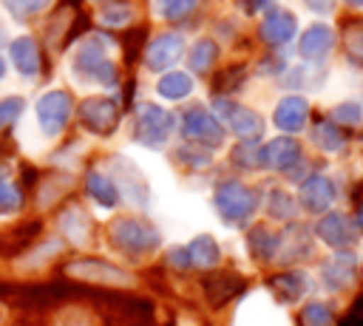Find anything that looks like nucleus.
Returning <instances> with one entry per match:
<instances>
[{"label":"nucleus","mask_w":363,"mask_h":326,"mask_svg":"<svg viewBox=\"0 0 363 326\" xmlns=\"http://www.w3.org/2000/svg\"><path fill=\"white\" fill-rule=\"evenodd\" d=\"M272 286H275V289H278V295H284L286 300H298V298L303 295V289L309 286V281H306L301 272H286V275L275 278V281H272Z\"/></svg>","instance_id":"obj_20"},{"label":"nucleus","mask_w":363,"mask_h":326,"mask_svg":"<svg viewBox=\"0 0 363 326\" xmlns=\"http://www.w3.org/2000/svg\"><path fill=\"white\" fill-rule=\"evenodd\" d=\"M332 116H335V122H343V125H360L363 122V108L357 102H340V105H335Z\"/></svg>","instance_id":"obj_25"},{"label":"nucleus","mask_w":363,"mask_h":326,"mask_svg":"<svg viewBox=\"0 0 363 326\" xmlns=\"http://www.w3.org/2000/svg\"><path fill=\"white\" fill-rule=\"evenodd\" d=\"M88 190H91V196H94L102 207H116V201H119V190H116L113 179H108V176H102V173H91V176H88Z\"/></svg>","instance_id":"obj_17"},{"label":"nucleus","mask_w":363,"mask_h":326,"mask_svg":"<svg viewBox=\"0 0 363 326\" xmlns=\"http://www.w3.org/2000/svg\"><path fill=\"white\" fill-rule=\"evenodd\" d=\"M301 162V145L292 136H278L264 147V167L292 170Z\"/></svg>","instance_id":"obj_8"},{"label":"nucleus","mask_w":363,"mask_h":326,"mask_svg":"<svg viewBox=\"0 0 363 326\" xmlns=\"http://www.w3.org/2000/svg\"><path fill=\"white\" fill-rule=\"evenodd\" d=\"M216 57V45L213 43H207V40H201L199 45H196V54H193V68H199V71H204L207 65H210V60Z\"/></svg>","instance_id":"obj_30"},{"label":"nucleus","mask_w":363,"mask_h":326,"mask_svg":"<svg viewBox=\"0 0 363 326\" xmlns=\"http://www.w3.org/2000/svg\"><path fill=\"white\" fill-rule=\"evenodd\" d=\"M292 34H295V17L289 11H284V9L269 11L264 17V23H261V37L267 43H272V45H281V43L292 40Z\"/></svg>","instance_id":"obj_15"},{"label":"nucleus","mask_w":363,"mask_h":326,"mask_svg":"<svg viewBox=\"0 0 363 326\" xmlns=\"http://www.w3.org/2000/svg\"><path fill=\"white\" fill-rule=\"evenodd\" d=\"M170 128H173V116H170V113H164V111H159V108H153V105H142L139 119H136V133H133V136H136L142 145H147V147H159V145H164Z\"/></svg>","instance_id":"obj_3"},{"label":"nucleus","mask_w":363,"mask_h":326,"mask_svg":"<svg viewBox=\"0 0 363 326\" xmlns=\"http://www.w3.org/2000/svg\"><path fill=\"white\" fill-rule=\"evenodd\" d=\"M187 252H190L193 264H199V266H213V264L221 258L218 244H216L210 235H199V238H196V241L187 247Z\"/></svg>","instance_id":"obj_19"},{"label":"nucleus","mask_w":363,"mask_h":326,"mask_svg":"<svg viewBox=\"0 0 363 326\" xmlns=\"http://www.w3.org/2000/svg\"><path fill=\"white\" fill-rule=\"evenodd\" d=\"M278 244H281V238L272 235L269 230H252V235H250V247H252V252L261 255V258H272L275 249H278Z\"/></svg>","instance_id":"obj_22"},{"label":"nucleus","mask_w":363,"mask_h":326,"mask_svg":"<svg viewBox=\"0 0 363 326\" xmlns=\"http://www.w3.org/2000/svg\"><path fill=\"white\" fill-rule=\"evenodd\" d=\"M68 111H71V102H68V96L65 94H48V96H43L40 99V105H37V113H40V125H43V130L48 133V136H57L60 130H62V125H65V119H68Z\"/></svg>","instance_id":"obj_6"},{"label":"nucleus","mask_w":363,"mask_h":326,"mask_svg":"<svg viewBox=\"0 0 363 326\" xmlns=\"http://www.w3.org/2000/svg\"><path fill=\"white\" fill-rule=\"evenodd\" d=\"M68 272L74 278H85V281H102V283H130V278L111 266V264H102V261H77L68 266Z\"/></svg>","instance_id":"obj_12"},{"label":"nucleus","mask_w":363,"mask_h":326,"mask_svg":"<svg viewBox=\"0 0 363 326\" xmlns=\"http://www.w3.org/2000/svg\"><path fill=\"white\" fill-rule=\"evenodd\" d=\"M244 3H247V9H250V11H255V9H264V6H269L272 0H244Z\"/></svg>","instance_id":"obj_34"},{"label":"nucleus","mask_w":363,"mask_h":326,"mask_svg":"<svg viewBox=\"0 0 363 326\" xmlns=\"http://www.w3.org/2000/svg\"><path fill=\"white\" fill-rule=\"evenodd\" d=\"M111 167H113V176L116 179H122V187H125V193H128V198L130 201H139L142 207L147 204V184H145V179H142V173L128 162V159H116V162H111Z\"/></svg>","instance_id":"obj_14"},{"label":"nucleus","mask_w":363,"mask_h":326,"mask_svg":"<svg viewBox=\"0 0 363 326\" xmlns=\"http://www.w3.org/2000/svg\"><path fill=\"white\" fill-rule=\"evenodd\" d=\"M111 238L122 252H130V255H142V252H147V249H153L159 244V235L147 224L133 221V218L116 221L113 230H111Z\"/></svg>","instance_id":"obj_2"},{"label":"nucleus","mask_w":363,"mask_h":326,"mask_svg":"<svg viewBox=\"0 0 363 326\" xmlns=\"http://www.w3.org/2000/svg\"><path fill=\"white\" fill-rule=\"evenodd\" d=\"M346 51H349L352 60H357L363 65V26L360 23L346 28Z\"/></svg>","instance_id":"obj_26"},{"label":"nucleus","mask_w":363,"mask_h":326,"mask_svg":"<svg viewBox=\"0 0 363 326\" xmlns=\"http://www.w3.org/2000/svg\"><path fill=\"white\" fill-rule=\"evenodd\" d=\"M306 113H309V105L303 96H284L275 108V125L286 133H295L306 125Z\"/></svg>","instance_id":"obj_11"},{"label":"nucleus","mask_w":363,"mask_h":326,"mask_svg":"<svg viewBox=\"0 0 363 326\" xmlns=\"http://www.w3.org/2000/svg\"><path fill=\"white\" fill-rule=\"evenodd\" d=\"M267 210H269L272 218H292V215H295V201H292V196H286L284 190H272Z\"/></svg>","instance_id":"obj_23"},{"label":"nucleus","mask_w":363,"mask_h":326,"mask_svg":"<svg viewBox=\"0 0 363 326\" xmlns=\"http://www.w3.org/2000/svg\"><path fill=\"white\" fill-rule=\"evenodd\" d=\"M332 45H335V34H332V28L323 26V23L309 26V28L303 31V37H301V54H303L306 60H323V57L332 51Z\"/></svg>","instance_id":"obj_13"},{"label":"nucleus","mask_w":363,"mask_h":326,"mask_svg":"<svg viewBox=\"0 0 363 326\" xmlns=\"http://www.w3.org/2000/svg\"><path fill=\"white\" fill-rule=\"evenodd\" d=\"M303 3H306L309 9H315V11H320V14H323V11H329V9H332V3H335V0H303Z\"/></svg>","instance_id":"obj_33"},{"label":"nucleus","mask_w":363,"mask_h":326,"mask_svg":"<svg viewBox=\"0 0 363 326\" xmlns=\"http://www.w3.org/2000/svg\"><path fill=\"white\" fill-rule=\"evenodd\" d=\"M255 207H258V196L247 184H241V181L218 184V190H216V210L221 213L224 221L241 224V221H247L255 213Z\"/></svg>","instance_id":"obj_1"},{"label":"nucleus","mask_w":363,"mask_h":326,"mask_svg":"<svg viewBox=\"0 0 363 326\" xmlns=\"http://www.w3.org/2000/svg\"><path fill=\"white\" fill-rule=\"evenodd\" d=\"M349 6H363V0H346Z\"/></svg>","instance_id":"obj_36"},{"label":"nucleus","mask_w":363,"mask_h":326,"mask_svg":"<svg viewBox=\"0 0 363 326\" xmlns=\"http://www.w3.org/2000/svg\"><path fill=\"white\" fill-rule=\"evenodd\" d=\"M54 326H94V315H88L82 309H68L57 317Z\"/></svg>","instance_id":"obj_29"},{"label":"nucleus","mask_w":363,"mask_h":326,"mask_svg":"<svg viewBox=\"0 0 363 326\" xmlns=\"http://www.w3.org/2000/svg\"><path fill=\"white\" fill-rule=\"evenodd\" d=\"M82 119H85V125H88L91 130L108 133V130L116 125V105L108 102V99H91V102H85V108H82Z\"/></svg>","instance_id":"obj_16"},{"label":"nucleus","mask_w":363,"mask_h":326,"mask_svg":"<svg viewBox=\"0 0 363 326\" xmlns=\"http://www.w3.org/2000/svg\"><path fill=\"white\" fill-rule=\"evenodd\" d=\"M312 139H315V145H318L323 153H337V150H343V145H346L343 133H340L335 125H329V122H318L315 130H312Z\"/></svg>","instance_id":"obj_18"},{"label":"nucleus","mask_w":363,"mask_h":326,"mask_svg":"<svg viewBox=\"0 0 363 326\" xmlns=\"http://www.w3.org/2000/svg\"><path fill=\"white\" fill-rule=\"evenodd\" d=\"M62 227H65L68 238L77 241V244H82L85 235H88V218H85V213L77 210V207H71V210L62 215Z\"/></svg>","instance_id":"obj_21"},{"label":"nucleus","mask_w":363,"mask_h":326,"mask_svg":"<svg viewBox=\"0 0 363 326\" xmlns=\"http://www.w3.org/2000/svg\"><path fill=\"white\" fill-rule=\"evenodd\" d=\"M218 105H221V111H224L230 128H233L241 139H255V136H261V130H264V119H261L255 111L241 108V105H233V102H218Z\"/></svg>","instance_id":"obj_9"},{"label":"nucleus","mask_w":363,"mask_h":326,"mask_svg":"<svg viewBox=\"0 0 363 326\" xmlns=\"http://www.w3.org/2000/svg\"><path fill=\"white\" fill-rule=\"evenodd\" d=\"M20 207V193L11 184L0 181V213H14Z\"/></svg>","instance_id":"obj_31"},{"label":"nucleus","mask_w":363,"mask_h":326,"mask_svg":"<svg viewBox=\"0 0 363 326\" xmlns=\"http://www.w3.org/2000/svg\"><path fill=\"white\" fill-rule=\"evenodd\" d=\"M20 108H23L20 99H6V102H0V128H6V125L20 113Z\"/></svg>","instance_id":"obj_32"},{"label":"nucleus","mask_w":363,"mask_h":326,"mask_svg":"<svg viewBox=\"0 0 363 326\" xmlns=\"http://www.w3.org/2000/svg\"><path fill=\"white\" fill-rule=\"evenodd\" d=\"M159 91L164 94V96H184L187 91H190V79L184 77V74H173V77H167V79H162V85H159Z\"/></svg>","instance_id":"obj_27"},{"label":"nucleus","mask_w":363,"mask_h":326,"mask_svg":"<svg viewBox=\"0 0 363 326\" xmlns=\"http://www.w3.org/2000/svg\"><path fill=\"white\" fill-rule=\"evenodd\" d=\"M303 326H332V312H329V306L326 303H306V309H303Z\"/></svg>","instance_id":"obj_24"},{"label":"nucleus","mask_w":363,"mask_h":326,"mask_svg":"<svg viewBox=\"0 0 363 326\" xmlns=\"http://www.w3.org/2000/svg\"><path fill=\"white\" fill-rule=\"evenodd\" d=\"M182 128H184V133L190 139H199V142H207V145H221V139H224L221 125L207 111H190L184 116V125Z\"/></svg>","instance_id":"obj_10"},{"label":"nucleus","mask_w":363,"mask_h":326,"mask_svg":"<svg viewBox=\"0 0 363 326\" xmlns=\"http://www.w3.org/2000/svg\"><path fill=\"white\" fill-rule=\"evenodd\" d=\"M320 278H323V283H326L329 289H335V292L349 289L352 281H354V258H352L349 252H337V255L326 258L323 266H320Z\"/></svg>","instance_id":"obj_7"},{"label":"nucleus","mask_w":363,"mask_h":326,"mask_svg":"<svg viewBox=\"0 0 363 326\" xmlns=\"http://www.w3.org/2000/svg\"><path fill=\"white\" fill-rule=\"evenodd\" d=\"M357 230H360V232H363V207H360V210H357Z\"/></svg>","instance_id":"obj_35"},{"label":"nucleus","mask_w":363,"mask_h":326,"mask_svg":"<svg viewBox=\"0 0 363 326\" xmlns=\"http://www.w3.org/2000/svg\"><path fill=\"white\" fill-rule=\"evenodd\" d=\"M0 77H3V62H0Z\"/></svg>","instance_id":"obj_37"},{"label":"nucleus","mask_w":363,"mask_h":326,"mask_svg":"<svg viewBox=\"0 0 363 326\" xmlns=\"http://www.w3.org/2000/svg\"><path fill=\"white\" fill-rule=\"evenodd\" d=\"M303 210L309 213H323L332 207L335 201V184L326 179V176H309L303 184H301V193H298Z\"/></svg>","instance_id":"obj_5"},{"label":"nucleus","mask_w":363,"mask_h":326,"mask_svg":"<svg viewBox=\"0 0 363 326\" xmlns=\"http://www.w3.org/2000/svg\"><path fill=\"white\" fill-rule=\"evenodd\" d=\"M318 238L323 244H329L332 249H346L354 244V230H352V221L343 215V213H326L318 227H315Z\"/></svg>","instance_id":"obj_4"},{"label":"nucleus","mask_w":363,"mask_h":326,"mask_svg":"<svg viewBox=\"0 0 363 326\" xmlns=\"http://www.w3.org/2000/svg\"><path fill=\"white\" fill-rule=\"evenodd\" d=\"M14 57L20 60V62H17V65H20V71L31 74V71L37 68V54H34V45H31L28 40H23V43H17V45H14Z\"/></svg>","instance_id":"obj_28"}]
</instances>
